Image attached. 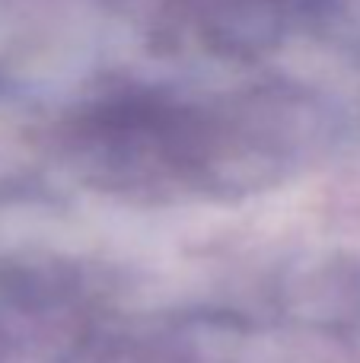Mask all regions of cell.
<instances>
[{"label": "cell", "instance_id": "1", "mask_svg": "<svg viewBox=\"0 0 360 363\" xmlns=\"http://www.w3.org/2000/svg\"><path fill=\"white\" fill-rule=\"evenodd\" d=\"M325 138V108L291 86L201 99L121 93L64 125V157L99 191L242 198L310 166Z\"/></svg>", "mask_w": 360, "mask_h": 363}, {"label": "cell", "instance_id": "2", "mask_svg": "<svg viewBox=\"0 0 360 363\" xmlns=\"http://www.w3.org/2000/svg\"><path fill=\"white\" fill-rule=\"evenodd\" d=\"M74 363H233V332L220 322H172L89 345Z\"/></svg>", "mask_w": 360, "mask_h": 363}, {"label": "cell", "instance_id": "3", "mask_svg": "<svg viewBox=\"0 0 360 363\" xmlns=\"http://www.w3.org/2000/svg\"><path fill=\"white\" fill-rule=\"evenodd\" d=\"M179 16L208 48L223 55H255L284 35L297 0H172Z\"/></svg>", "mask_w": 360, "mask_h": 363}, {"label": "cell", "instance_id": "4", "mask_svg": "<svg viewBox=\"0 0 360 363\" xmlns=\"http://www.w3.org/2000/svg\"><path fill=\"white\" fill-rule=\"evenodd\" d=\"M297 13L344 38H360V0H297Z\"/></svg>", "mask_w": 360, "mask_h": 363}, {"label": "cell", "instance_id": "5", "mask_svg": "<svg viewBox=\"0 0 360 363\" xmlns=\"http://www.w3.org/2000/svg\"><path fill=\"white\" fill-rule=\"evenodd\" d=\"M4 347H6V338H4V328H0V363H4Z\"/></svg>", "mask_w": 360, "mask_h": 363}]
</instances>
